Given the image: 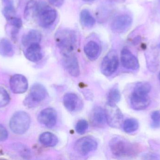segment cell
I'll return each mask as SVG.
<instances>
[{"instance_id": "cell-1", "label": "cell", "mask_w": 160, "mask_h": 160, "mask_svg": "<svg viewBox=\"0 0 160 160\" xmlns=\"http://www.w3.org/2000/svg\"><path fill=\"white\" fill-rule=\"evenodd\" d=\"M55 40L62 55L74 53L77 47V37L73 30L62 29L56 32Z\"/></svg>"}, {"instance_id": "cell-2", "label": "cell", "mask_w": 160, "mask_h": 160, "mask_svg": "<svg viewBox=\"0 0 160 160\" xmlns=\"http://www.w3.org/2000/svg\"><path fill=\"white\" fill-rule=\"evenodd\" d=\"M110 150L113 155L119 157H133L138 153L135 145L120 137L112 138L109 142Z\"/></svg>"}, {"instance_id": "cell-3", "label": "cell", "mask_w": 160, "mask_h": 160, "mask_svg": "<svg viewBox=\"0 0 160 160\" xmlns=\"http://www.w3.org/2000/svg\"><path fill=\"white\" fill-rule=\"evenodd\" d=\"M150 91L142 85H136L131 96V105L136 111H142L147 108L151 100L148 96Z\"/></svg>"}, {"instance_id": "cell-4", "label": "cell", "mask_w": 160, "mask_h": 160, "mask_svg": "<svg viewBox=\"0 0 160 160\" xmlns=\"http://www.w3.org/2000/svg\"><path fill=\"white\" fill-rule=\"evenodd\" d=\"M31 123L29 114L24 111H20L14 115L10 121V128L16 134H23L26 132Z\"/></svg>"}, {"instance_id": "cell-5", "label": "cell", "mask_w": 160, "mask_h": 160, "mask_svg": "<svg viewBox=\"0 0 160 160\" xmlns=\"http://www.w3.org/2000/svg\"><path fill=\"white\" fill-rule=\"evenodd\" d=\"M119 65L118 56L114 50H111L103 58L101 65V70L103 75L110 76L115 73Z\"/></svg>"}, {"instance_id": "cell-6", "label": "cell", "mask_w": 160, "mask_h": 160, "mask_svg": "<svg viewBox=\"0 0 160 160\" xmlns=\"http://www.w3.org/2000/svg\"><path fill=\"white\" fill-rule=\"evenodd\" d=\"M104 111L107 124L112 127H119L122 124L123 116L121 111L116 104L107 103Z\"/></svg>"}, {"instance_id": "cell-7", "label": "cell", "mask_w": 160, "mask_h": 160, "mask_svg": "<svg viewBox=\"0 0 160 160\" xmlns=\"http://www.w3.org/2000/svg\"><path fill=\"white\" fill-rule=\"evenodd\" d=\"M98 143L93 137L86 136L79 139L75 145V149L82 156H86L90 152L96 150Z\"/></svg>"}, {"instance_id": "cell-8", "label": "cell", "mask_w": 160, "mask_h": 160, "mask_svg": "<svg viewBox=\"0 0 160 160\" xmlns=\"http://www.w3.org/2000/svg\"><path fill=\"white\" fill-rule=\"evenodd\" d=\"M47 90L42 85L37 83L31 87L29 96L26 100V104L30 107L34 106L45 99Z\"/></svg>"}, {"instance_id": "cell-9", "label": "cell", "mask_w": 160, "mask_h": 160, "mask_svg": "<svg viewBox=\"0 0 160 160\" xmlns=\"http://www.w3.org/2000/svg\"><path fill=\"white\" fill-rule=\"evenodd\" d=\"M132 22V18L129 15H119L115 17L112 21L111 29L114 33L121 34L127 31L130 27Z\"/></svg>"}, {"instance_id": "cell-10", "label": "cell", "mask_w": 160, "mask_h": 160, "mask_svg": "<svg viewBox=\"0 0 160 160\" xmlns=\"http://www.w3.org/2000/svg\"><path fill=\"white\" fill-rule=\"evenodd\" d=\"M57 11L55 9L48 7L40 6V9L38 18L40 26L43 27H49L55 22L57 18Z\"/></svg>"}, {"instance_id": "cell-11", "label": "cell", "mask_w": 160, "mask_h": 160, "mask_svg": "<svg viewBox=\"0 0 160 160\" xmlns=\"http://www.w3.org/2000/svg\"><path fill=\"white\" fill-rule=\"evenodd\" d=\"M62 64L66 70L73 77L79 76V65L74 53L62 55Z\"/></svg>"}, {"instance_id": "cell-12", "label": "cell", "mask_w": 160, "mask_h": 160, "mask_svg": "<svg viewBox=\"0 0 160 160\" xmlns=\"http://www.w3.org/2000/svg\"><path fill=\"white\" fill-rule=\"evenodd\" d=\"M40 124L48 128H52L56 125L57 120L56 111L52 108L44 109L40 112L38 117Z\"/></svg>"}, {"instance_id": "cell-13", "label": "cell", "mask_w": 160, "mask_h": 160, "mask_svg": "<svg viewBox=\"0 0 160 160\" xmlns=\"http://www.w3.org/2000/svg\"><path fill=\"white\" fill-rule=\"evenodd\" d=\"M121 62L125 68L130 70H137L139 67L137 58L128 49H123L121 52Z\"/></svg>"}, {"instance_id": "cell-14", "label": "cell", "mask_w": 160, "mask_h": 160, "mask_svg": "<svg viewBox=\"0 0 160 160\" xmlns=\"http://www.w3.org/2000/svg\"><path fill=\"white\" fill-rule=\"evenodd\" d=\"M63 104L67 110L71 112L78 111L82 108L83 103L80 98L74 93L66 94L63 99Z\"/></svg>"}, {"instance_id": "cell-15", "label": "cell", "mask_w": 160, "mask_h": 160, "mask_svg": "<svg viewBox=\"0 0 160 160\" xmlns=\"http://www.w3.org/2000/svg\"><path fill=\"white\" fill-rule=\"evenodd\" d=\"M10 86L14 93L22 94L26 92L28 89V81L24 76L17 74L12 76L10 79Z\"/></svg>"}, {"instance_id": "cell-16", "label": "cell", "mask_w": 160, "mask_h": 160, "mask_svg": "<svg viewBox=\"0 0 160 160\" xmlns=\"http://www.w3.org/2000/svg\"><path fill=\"white\" fill-rule=\"evenodd\" d=\"M91 124L94 126L102 127L106 123L104 110L99 106H97L92 109L90 115Z\"/></svg>"}, {"instance_id": "cell-17", "label": "cell", "mask_w": 160, "mask_h": 160, "mask_svg": "<svg viewBox=\"0 0 160 160\" xmlns=\"http://www.w3.org/2000/svg\"><path fill=\"white\" fill-rule=\"evenodd\" d=\"M101 47L95 41H88L84 48V51L87 57L91 61H95L98 59L101 53Z\"/></svg>"}, {"instance_id": "cell-18", "label": "cell", "mask_w": 160, "mask_h": 160, "mask_svg": "<svg viewBox=\"0 0 160 160\" xmlns=\"http://www.w3.org/2000/svg\"><path fill=\"white\" fill-rule=\"evenodd\" d=\"M25 52V57L29 61L37 62L43 57L41 48L39 44H33L27 47Z\"/></svg>"}, {"instance_id": "cell-19", "label": "cell", "mask_w": 160, "mask_h": 160, "mask_svg": "<svg viewBox=\"0 0 160 160\" xmlns=\"http://www.w3.org/2000/svg\"><path fill=\"white\" fill-rule=\"evenodd\" d=\"M42 39L41 34L36 30H31L22 39V43L24 47H28L33 44H39Z\"/></svg>"}, {"instance_id": "cell-20", "label": "cell", "mask_w": 160, "mask_h": 160, "mask_svg": "<svg viewBox=\"0 0 160 160\" xmlns=\"http://www.w3.org/2000/svg\"><path fill=\"white\" fill-rule=\"evenodd\" d=\"M40 9V5L35 0H30L26 4L24 11V18L31 20L38 17Z\"/></svg>"}, {"instance_id": "cell-21", "label": "cell", "mask_w": 160, "mask_h": 160, "mask_svg": "<svg viewBox=\"0 0 160 160\" xmlns=\"http://www.w3.org/2000/svg\"><path fill=\"white\" fill-rule=\"evenodd\" d=\"M40 143L47 147H53L58 142V139L56 135L50 132H45L40 135L39 138Z\"/></svg>"}, {"instance_id": "cell-22", "label": "cell", "mask_w": 160, "mask_h": 160, "mask_svg": "<svg viewBox=\"0 0 160 160\" xmlns=\"http://www.w3.org/2000/svg\"><path fill=\"white\" fill-rule=\"evenodd\" d=\"M14 54V48L10 40L6 38L0 39V54L5 57H11Z\"/></svg>"}, {"instance_id": "cell-23", "label": "cell", "mask_w": 160, "mask_h": 160, "mask_svg": "<svg viewBox=\"0 0 160 160\" xmlns=\"http://www.w3.org/2000/svg\"><path fill=\"white\" fill-rule=\"evenodd\" d=\"M80 20L82 25L87 28L92 27L96 23L94 17L87 9H83L81 11L80 14Z\"/></svg>"}, {"instance_id": "cell-24", "label": "cell", "mask_w": 160, "mask_h": 160, "mask_svg": "<svg viewBox=\"0 0 160 160\" xmlns=\"http://www.w3.org/2000/svg\"><path fill=\"white\" fill-rule=\"evenodd\" d=\"M139 125L138 121L133 118H129L125 120L123 123V129L125 132L132 133L138 130Z\"/></svg>"}, {"instance_id": "cell-25", "label": "cell", "mask_w": 160, "mask_h": 160, "mask_svg": "<svg viewBox=\"0 0 160 160\" xmlns=\"http://www.w3.org/2000/svg\"><path fill=\"white\" fill-rule=\"evenodd\" d=\"M120 99L121 95L119 90L117 88H112L108 93L107 103L111 104H116L119 102Z\"/></svg>"}, {"instance_id": "cell-26", "label": "cell", "mask_w": 160, "mask_h": 160, "mask_svg": "<svg viewBox=\"0 0 160 160\" xmlns=\"http://www.w3.org/2000/svg\"><path fill=\"white\" fill-rule=\"evenodd\" d=\"M10 98L8 92L2 87H0V108L6 106Z\"/></svg>"}, {"instance_id": "cell-27", "label": "cell", "mask_w": 160, "mask_h": 160, "mask_svg": "<svg viewBox=\"0 0 160 160\" xmlns=\"http://www.w3.org/2000/svg\"><path fill=\"white\" fill-rule=\"evenodd\" d=\"M2 13L7 20L13 17H16V11L15 7L14 6L3 7Z\"/></svg>"}, {"instance_id": "cell-28", "label": "cell", "mask_w": 160, "mask_h": 160, "mask_svg": "<svg viewBox=\"0 0 160 160\" xmlns=\"http://www.w3.org/2000/svg\"><path fill=\"white\" fill-rule=\"evenodd\" d=\"M88 128V123L86 120H79L77 124L76 130L78 134H83Z\"/></svg>"}, {"instance_id": "cell-29", "label": "cell", "mask_w": 160, "mask_h": 160, "mask_svg": "<svg viewBox=\"0 0 160 160\" xmlns=\"http://www.w3.org/2000/svg\"><path fill=\"white\" fill-rule=\"evenodd\" d=\"M152 123L151 126L154 128H158L160 127V112L158 111H155L151 114Z\"/></svg>"}, {"instance_id": "cell-30", "label": "cell", "mask_w": 160, "mask_h": 160, "mask_svg": "<svg viewBox=\"0 0 160 160\" xmlns=\"http://www.w3.org/2000/svg\"><path fill=\"white\" fill-rule=\"evenodd\" d=\"M7 21L8 23L14 28H17L20 30L22 26V21L21 19L17 17H15L11 18L9 19Z\"/></svg>"}, {"instance_id": "cell-31", "label": "cell", "mask_w": 160, "mask_h": 160, "mask_svg": "<svg viewBox=\"0 0 160 160\" xmlns=\"http://www.w3.org/2000/svg\"><path fill=\"white\" fill-rule=\"evenodd\" d=\"M8 138V132L6 129L0 125V141H3Z\"/></svg>"}, {"instance_id": "cell-32", "label": "cell", "mask_w": 160, "mask_h": 160, "mask_svg": "<svg viewBox=\"0 0 160 160\" xmlns=\"http://www.w3.org/2000/svg\"><path fill=\"white\" fill-rule=\"evenodd\" d=\"M49 3L52 5L57 7H60L64 3V0H48Z\"/></svg>"}, {"instance_id": "cell-33", "label": "cell", "mask_w": 160, "mask_h": 160, "mask_svg": "<svg viewBox=\"0 0 160 160\" xmlns=\"http://www.w3.org/2000/svg\"><path fill=\"white\" fill-rule=\"evenodd\" d=\"M3 7L14 6V0H2Z\"/></svg>"}, {"instance_id": "cell-34", "label": "cell", "mask_w": 160, "mask_h": 160, "mask_svg": "<svg viewBox=\"0 0 160 160\" xmlns=\"http://www.w3.org/2000/svg\"><path fill=\"white\" fill-rule=\"evenodd\" d=\"M82 1H84V2H90V1H94V0H82Z\"/></svg>"}, {"instance_id": "cell-35", "label": "cell", "mask_w": 160, "mask_h": 160, "mask_svg": "<svg viewBox=\"0 0 160 160\" xmlns=\"http://www.w3.org/2000/svg\"><path fill=\"white\" fill-rule=\"evenodd\" d=\"M158 78H159V81L160 82V72L159 73V74Z\"/></svg>"}, {"instance_id": "cell-36", "label": "cell", "mask_w": 160, "mask_h": 160, "mask_svg": "<svg viewBox=\"0 0 160 160\" xmlns=\"http://www.w3.org/2000/svg\"></svg>"}]
</instances>
